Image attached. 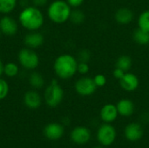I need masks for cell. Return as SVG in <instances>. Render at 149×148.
<instances>
[{"label": "cell", "mask_w": 149, "mask_h": 148, "mask_svg": "<svg viewBox=\"0 0 149 148\" xmlns=\"http://www.w3.org/2000/svg\"><path fill=\"white\" fill-rule=\"evenodd\" d=\"M119 84L123 91L127 92H133L138 89L140 85V79L136 74L127 72L119 80Z\"/></svg>", "instance_id": "9"}, {"label": "cell", "mask_w": 149, "mask_h": 148, "mask_svg": "<svg viewBox=\"0 0 149 148\" xmlns=\"http://www.w3.org/2000/svg\"><path fill=\"white\" fill-rule=\"evenodd\" d=\"M19 73V66L16 63L8 62L4 64L3 74L8 78H14Z\"/></svg>", "instance_id": "24"}, {"label": "cell", "mask_w": 149, "mask_h": 148, "mask_svg": "<svg viewBox=\"0 0 149 148\" xmlns=\"http://www.w3.org/2000/svg\"><path fill=\"white\" fill-rule=\"evenodd\" d=\"M3 66H4V64L0 58V77L3 74Z\"/></svg>", "instance_id": "33"}, {"label": "cell", "mask_w": 149, "mask_h": 148, "mask_svg": "<svg viewBox=\"0 0 149 148\" xmlns=\"http://www.w3.org/2000/svg\"><path fill=\"white\" fill-rule=\"evenodd\" d=\"M10 92V87L8 82L0 77V100L4 99Z\"/></svg>", "instance_id": "25"}, {"label": "cell", "mask_w": 149, "mask_h": 148, "mask_svg": "<svg viewBox=\"0 0 149 148\" xmlns=\"http://www.w3.org/2000/svg\"><path fill=\"white\" fill-rule=\"evenodd\" d=\"M64 89L56 79H53L45 90L44 99L49 107L54 108L61 104L64 99Z\"/></svg>", "instance_id": "4"}, {"label": "cell", "mask_w": 149, "mask_h": 148, "mask_svg": "<svg viewBox=\"0 0 149 148\" xmlns=\"http://www.w3.org/2000/svg\"><path fill=\"white\" fill-rule=\"evenodd\" d=\"M66 2H67V3L72 7V8H79V7H80L82 4H83V3H84V1L85 0H65Z\"/></svg>", "instance_id": "30"}, {"label": "cell", "mask_w": 149, "mask_h": 148, "mask_svg": "<svg viewBox=\"0 0 149 148\" xmlns=\"http://www.w3.org/2000/svg\"><path fill=\"white\" fill-rule=\"evenodd\" d=\"M125 73H126V72H125L124 71H122L121 69L117 68V67H114V69H113V78H115L117 80H120V79L123 77V75H124Z\"/></svg>", "instance_id": "29"}, {"label": "cell", "mask_w": 149, "mask_h": 148, "mask_svg": "<svg viewBox=\"0 0 149 148\" xmlns=\"http://www.w3.org/2000/svg\"><path fill=\"white\" fill-rule=\"evenodd\" d=\"M17 4V0H0V13L7 15L12 12Z\"/></svg>", "instance_id": "22"}, {"label": "cell", "mask_w": 149, "mask_h": 148, "mask_svg": "<svg viewBox=\"0 0 149 148\" xmlns=\"http://www.w3.org/2000/svg\"><path fill=\"white\" fill-rule=\"evenodd\" d=\"M119 116V113L116 107V105L108 103L104 105L100 111V120L104 123H112L117 120Z\"/></svg>", "instance_id": "12"}, {"label": "cell", "mask_w": 149, "mask_h": 148, "mask_svg": "<svg viewBox=\"0 0 149 148\" xmlns=\"http://www.w3.org/2000/svg\"><path fill=\"white\" fill-rule=\"evenodd\" d=\"M72 10L65 0H54L47 8V16L52 23L62 24L69 20Z\"/></svg>", "instance_id": "3"}, {"label": "cell", "mask_w": 149, "mask_h": 148, "mask_svg": "<svg viewBox=\"0 0 149 148\" xmlns=\"http://www.w3.org/2000/svg\"><path fill=\"white\" fill-rule=\"evenodd\" d=\"M91 137L92 133L90 129L82 126L74 127L70 134L72 141L79 146L86 145V143H88L91 140Z\"/></svg>", "instance_id": "8"}, {"label": "cell", "mask_w": 149, "mask_h": 148, "mask_svg": "<svg viewBox=\"0 0 149 148\" xmlns=\"http://www.w3.org/2000/svg\"><path fill=\"white\" fill-rule=\"evenodd\" d=\"M69 20L73 24H76V25L82 24L85 22V20H86V14L80 9L74 8L73 10H72Z\"/></svg>", "instance_id": "21"}, {"label": "cell", "mask_w": 149, "mask_h": 148, "mask_svg": "<svg viewBox=\"0 0 149 148\" xmlns=\"http://www.w3.org/2000/svg\"><path fill=\"white\" fill-rule=\"evenodd\" d=\"M141 120L143 123H149V113H144L143 114H141Z\"/></svg>", "instance_id": "32"}, {"label": "cell", "mask_w": 149, "mask_h": 148, "mask_svg": "<svg viewBox=\"0 0 149 148\" xmlns=\"http://www.w3.org/2000/svg\"><path fill=\"white\" fill-rule=\"evenodd\" d=\"M143 134H144V130L140 123L131 122L128 125H127L124 129L125 138L131 142H135L140 140L143 137Z\"/></svg>", "instance_id": "11"}, {"label": "cell", "mask_w": 149, "mask_h": 148, "mask_svg": "<svg viewBox=\"0 0 149 148\" xmlns=\"http://www.w3.org/2000/svg\"><path fill=\"white\" fill-rule=\"evenodd\" d=\"M116 107H117L119 115L125 117V118L132 116L135 111L134 103L131 99H126V98L120 99L116 104Z\"/></svg>", "instance_id": "17"}, {"label": "cell", "mask_w": 149, "mask_h": 148, "mask_svg": "<svg viewBox=\"0 0 149 148\" xmlns=\"http://www.w3.org/2000/svg\"><path fill=\"white\" fill-rule=\"evenodd\" d=\"M91 57H92V54H91V51L87 49H82L79 51L78 53V61L79 62H86L88 63L91 59Z\"/></svg>", "instance_id": "26"}, {"label": "cell", "mask_w": 149, "mask_h": 148, "mask_svg": "<svg viewBox=\"0 0 149 148\" xmlns=\"http://www.w3.org/2000/svg\"><path fill=\"white\" fill-rule=\"evenodd\" d=\"M18 23L28 31H38L44 25L45 17L38 7L34 5L26 6L19 13Z\"/></svg>", "instance_id": "2"}, {"label": "cell", "mask_w": 149, "mask_h": 148, "mask_svg": "<svg viewBox=\"0 0 149 148\" xmlns=\"http://www.w3.org/2000/svg\"><path fill=\"white\" fill-rule=\"evenodd\" d=\"M65 133V128L62 124L52 122L45 126L44 129L45 136L50 140H58L62 138Z\"/></svg>", "instance_id": "13"}, {"label": "cell", "mask_w": 149, "mask_h": 148, "mask_svg": "<svg viewBox=\"0 0 149 148\" xmlns=\"http://www.w3.org/2000/svg\"><path fill=\"white\" fill-rule=\"evenodd\" d=\"M133 40L135 44L141 45V46H146L149 44V32L143 31L140 28L135 29L133 31L132 34Z\"/></svg>", "instance_id": "18"}, {"label": "cell", "mask_w": 149, "mask_h": 148, "mask_svg": "<svg viewBox=\"0 0 149 148\" xmlns=\"http://www.w3.org/2000/svg\"><path fill=\"white\" fill-rule=\"evenodd\" d=\"M137 25L138 28L149 32V10L141 12L137 19Z\"/></svg>", "instance_id": "23"}, {"label": "cell", "mask_w": 149, "mask_h": 148, "mask_svg": "<svg viewBox=\"0 0 149 148\" xmlns=\"http://www.w3.org/2000/svg\"><path fill=\"white\" fill-rule=\"evenodd\" d=\"M0 31L5 36H15L18 31V23L13 17L4 15L0 18Z\"/></svg>", "instance_id": "10"}, {"label": "cell", "mask_w": 149, "mask_h": 148, "mask_svg": "<svg viewBox=\"0 0 149 148\" xmlns=\"http://www.w3.org/2000/svg\"><path fill=\"white\" fill-rule=\"evenodd\" d=\"M29 84L33 89L38 90L45 85V79L39 72H32L29 76Z\"/></svg>", "instance_id": "20"}, {"label": "cell", "mask_w": 149, "mask_h": 148, "mask_svg": "<svg viewBox=\"0 0 149 148\" xmlns=\"http://www.w3.org/2000/svg\"><path fill=\"white\" fill-rule=\"evenodd\" d=\"M1 35H2V32H1V31H0V37H1Z\"/></svg>", "instance_id": "36"}, {"label": "cell", "mask_w": 149, "mask_h": 148, "mask_svg": "<svg viewBox=\"0 0 149 148\" xmlns=\"http://www.w3.org/2000/svg\"><path fill=\"white\" fill-rule=\"evenodd\" d=\"M78 59L69 53H64L56 58L53 63L55 75L63 80L72 79L78 73Z\"/></svg>", "instance_id": "1"}, {"label": "cell", "mask_w": 149, "mask_h": 148, "mask_svg": "<svg viewBox=\"0 0 149 148\" xmlns=\"http://www.w3.org/2000/svg\"><path fill=\"white\" fill-rule=\"evenodd\" d=\"M93 81L97 86V88H101V87H104L107 83V77L104 75V74H101V73H99V74H96L93 78Z\"/></svg>", "instance_id": "27"}, {"label": "cell", "mask_w": 149, "mask_h": 148, "mask_svg": "<svg viewBox=\"0 0 149 148\" xmlns=\"http://www.w3.org/2000/svg\"><path fill=\"white\" fill-rule=\"evenodd\" d=\"M93 148H104L103 147V146H97V147H94Z\"/></svg>", "instance_id": "35"}, {"label": "cell", "mask_w": 149, "mask_h": 148, "mask_svg": "<svg viewBox=\"0 0 149 148\" xmlns=\"http://www.w3.org/2000/svg\"><path fill=\"white\" fill-rule=\"evenodd\" d=\"M78 73H79L80 75H86L89 71H90V66L89 64L86 62H79L78 63Z\"/></svg>", "instance_id": "28"}, {"label": "cell", "mask_w": 149, "mask_h": 148, "mask_svg": "<svg viewBox=\"0 0 149 148\" xmlns=\"http://www.w3.org/2000/svg\"><path fill=\"white\" fill-rule=\"evenodd\" d=\"M117 138V132L114 126L110 123H103L97 131L98 142L103 147L112 146Z\"/></svg>", "instance_id": "6"}, {"label": "cell", "mask_w": 149, "mask_h": 148, "mask_svg": "<svg viewBox=\"0 0 149 148\" xmlns=\"http://www.w3.org/2000/svg\"><path fill=\"white\" fill-rule=\"evenodd\" d=\"M45 41L44 36L42 33L38 32V31H29L24 38V44L25 47L31 48V49H37L43 45Z\"/></svg>", "instance_id": "14"}, {"label": "cell", "mask_w": 149, "mask_h": 148, "mask_svg": "<svg viewBox=\"0 0 149 148\" xmlns=\"http://www.w3.org/2000/svg\"><path fill=\"white\" fill-rule=\"evenodd\" d=\"M133 65V60L130 56L128 55H120L118 57L115 62V67L121 69L125 72H127L131 70Z\"/></svg>", "instance_id": "19"}, {"label": "cell", "mask_w": 149, "mask_h": 148, "mask_svg": "<svg viewBox=\"0 0 149 148\" xmlns=\"http://www.w3.org/2000/svg\"><path fill=\"white\" fill-rule=\"evenodd\" d=\"M62 122H63V124H64V125H69V123H70V120H69L68 118H64V119H63V120H62Z\"/></svg>", "instance_id": "34"}, {"label": "cell", "mask_w": 149, "mask_h": 148, "mask_svg": "<svg viewBox=\"0 0 149 148\" xmlns=\"http://www.w3.org/2000/svg\"><path fill=\"white\" fill-rule=\"evenodd\" d=\"M17 61L25 70L33 71L38 68L40 59L38 53L31 48H22L17 53Z\"/></svg>", "instance_id": "5"}, {"label": "cell", "mask_w": 149, "mask_h": 148, "mask_svg": "<svg viewBox=\"0 0 149 148\" xmlns=\"http://www.w3.org/2000/svg\"><path fill=\"white\" fill-rule=\"evenodd\" d=\"M74 90L79 96L88 97L95 93L97 86L92 77L83 75L75 81Z\"/></svg>", "instance_id": "7"}, {"label": "cell", "mask_w": 149, "mask_h": 148, "mask_svg": "<svg viewBox=\"0 0 149 148\" xmlns=\"http://www.w3.org/2000/svg\"><path fill=\"white\" fill-rule=\"evenodd\" d=\"M31 3L36 7H43L45 4H47L48 0H31Z\"/></svg>", "instance_id": "31"}, {"label": "cell", "mask_w": 149, "mask_h": 148, "mask_svg": "<svg viewBox=\"0 0 149 148\" xmlns=\"http://www.w3.org/2000/svg\"><path fill=\"white\" fill-rule=\"evenodd\" d=\"M24 104L27 108L36 110L41 106L42 98L35 89L30 90L24 95Z\"/></svg>", "instance_id": "16"}, {"label": "cell", "mask_w": 149, "mask_h": 148, "mask_svg": "<svg viewBox=\"0 0 149 148\" xmlns=\"http://www.w3.org/2000/svg\"><path fill=\"white\" fill-rule=\"evenodd\" d=\"M134 18V11L127 7H120L114 13V20L118 24L127 25L133 22Z\"/></svg>", "instance_id": "15"}]
</instances>
